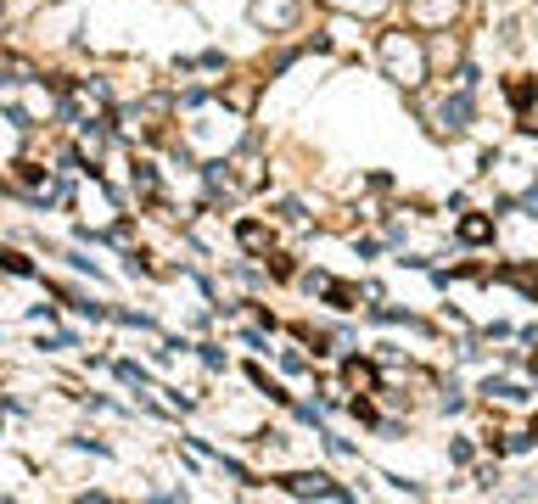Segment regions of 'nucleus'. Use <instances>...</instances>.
Returning <instances> with one entry per match:
<instances>
[{"label": "nucleus", "instance_id": "f03ea898", "mask_svg": "<svg viewBox=\"0 0 538 504\" xmlns=\"http://www.w3.org/2000/svg\"><path fill=\"white\" fill-rule=\"evenodd\" d=\"M286 493H298V499H331V504H348V488H337L331 476H286Z\"/></svg>", "mask_w": 538, "mask_h": 504}, {"label": "nucleus", "instance_id": "20e7f679", "mask_svg": "<svg viewBox=\"0 0 538 504\" xmlns=\"http://www.w3.org/2000/svg\"><path fill=\"white\" fill-rule=\"evenodd\" d=\"M253 17L264 28H292V17H298V0H253Z\"/></svg>", "mask_w": 538, "mask_h": 504}, {"label": "nucleus", "instance_id": "423d86ee", "mask_svg": "<svg viewBox=\"0 0 538 504\" xmlns=\"http://www.w3.org/2000/svg\"><path fill=\"white\" fill-rule=\"evenodd\" d=\"M488 236H494V219H488V213H466V219H460V241L477 247V241H488Z\"/></svg>", "mask_w": 538, "mask_h": 504}, {"label": "nucleus", "instance_id": "6e6552de", "mask_svg": "<svg viewBox=\"0 0 538 504\" xmlns=\"http://www.w3.org/2000/svg\"><path fill=\"white\" fill-rule=\"evenodd\" d=\"M505 96H510V107H516V112H527V107H533V96H538V84L533 79H510Z\"/></svg>", "mask_w": 538, "mask_h": 504}, {"label": "nucleus", "instance_id": "9d476101", "mask_svg": "<svg viewBox=\"0 0 538 504\" xmlns=\"http://www.w3.org/2000/svg\"><path fill=\"white\" fill-rule=\"evenodd\" d=\"M236 236H241V247H253V252H264V247H269V230H264V224H253V219L241 224Z\"/></svg>", "mask_w": 538, "mask_h": 504}, {"label": "nucleus", "instance_id": "f8f14e48", "mask_svg": "<svg viewBox=\"0 0 538 504\" xmlns=\"http://www.w3.org/2000/svg\"><path fill=\"white\" fill-rule=\"evenodd\" d=\"M331 6H342V12H359V17H376L387 0H331Z\"/></svg>", "mask_w": 538, "mask_h": 504}, {"label": "nucleus", "instance_id": "1a4fd4ad", "mask_svg": "<svg viewBox=\"0 0 538 504\" xmlns=\"http://www.w3.org/2000/svg\"><path fill=\"white\" fill-rule=\"evenodd\" d=\"M348 387H354V392H370V387H376V364L354 359V364H348Z\"/></svg>", "mask_w": 538, "mask_h": 504}, {"label": "nucleus", "instance_id": "f257e3e1", "mask_svg": "<svg viewBox=\"0 0 538 504\" xmlns=\"http://www.w3.org/2000/svg\"><path fill=\"white\" fill-rule=\"evenodd\" d=\"M382 73L398 90H421L426 84V45L415 40V34H404V28L382 34Z\"/></svg>", "mask_w": 538, "mask_h": 504}, {"label": "nucleus", "instance_id": "2eb2a0df", "mask_svg": "<svg viewBox=\"0 0 538 504\" xmlns=\"http://www.w3.org/2000/svg\"><path fill=\"white\" fill-rule=\"evenodd\" d=\"M533 437H538V420H533Z\"/></svg>", "mask_w": 538, "mask_h": 504}, {"label": "nucleus", "instance_id": "4468645a", "mask_svg": "<svg viewBox=\"0 0 538 504\" xmlns=\"http://www.w3.org/2000/svg\"><path fill=\"white\" fill-rule=\"evenodd\" d=\"M0 269H12V275H34L29 258H17V252H0Z\"/></svg>", "mask_w": 538, "mask_h": 504}, {"label": "nucleus", "instance_id": "7ed1b4c3", "mask_svg": "<svg viewBox=\"0 0 538 504\" xmlns=\"http://www.w3.org/2000/svg\"><path fill=\"white\" fill-rule=\"evenodd\" d=\"M454 17H460V0H410L415 28H449Z\"/></svg>", "mask_w": 538, "mask_h": 504}, {"label": "nucleus", "instance_id": "ddd939ff", "mask_svg": "<svg viewBox=\"0 0 538 504\" xmlns=\"http://www.w3.org/2000/svg\"><path fill=\"white\" fill-rule=\"evenodd\" d=\"M505 280H516L522 292H533V297H538V275H533V269H505Z\"/></svg>", "mask_w": 538, "mask_h": 504}, {"label": "nucleus", "instance_id": "39448f33", "mask_svg": "<svg viewBox=\"0 0 538 504\" xmlns=\"http://www.w3.org/2000/svg\"><path fill=\"white\" fill-rule=\"evenodd\" d=\"M466 112H471V107H466V96L443 101V112H438L443 124H438V129H443V135H460V129H466Z\"/></svg>", "mask_w": 538, "mask_h": 504}, {"label": "nucleus", "instance_id": "0eeeda50", "mask_svg": "<svg viewBox=\"0 0 538 504\" xmlns=\"http://www.w3.org/2000/svg\"><path fill=\"white\" fill-rule=\"evenodd\" d=\"M314 292H326L337 308H354V297H359L354 286H342V280H331V275H314Z\"/></svg>", "mask_w": 538, "mask_h": 504}, {"label": "nucleus", "instance_id": "9b49d317", "mask_svg": "<svg viewBox=\"0 0 538 504\" xmlns=\"http://www.w3.org/2000/svg\"><path fill=\"white\" fill-rule=\"evenodd\" d=\"M12 180L23 185V191H40V196H45V174H40L34 163H17V174H12Z\"/></svg>", "mask_w": 538, "mask_h": 504}]
</instances>
